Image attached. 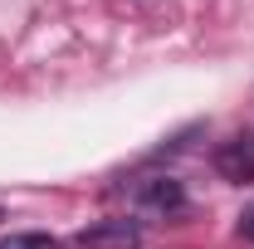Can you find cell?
Masks as SVG:
<instances>
[{"label":"cell","instance_id":"6da1fadb","mask_svg":"<svg viewBox=\"0 0 254 249\" xmlns=\"http://www.w3.org/2000/svg\"><path fill=\"white\" fill-rule=\"evenodd\" d=\"M215 171L235 186H250L254 181V137H230L215 147Z\"/></svg>","mask_w":254,"mask_h":249},{"label":"cell","instance_id":"7a4b0ae2","mask_svg":"<svg viewBox=\"0 0 254 249\" xmlns=\"http://www.w3.org/2000/svg\"><path fill=\"white\" fill-rule=\"evenodd\" d=\"M78 245L83 249H142V230L132 220H103V225L78 235Z\"/></svg>","mask_w":254,"mask_h":249},{"label":"cell","instance_id":"3957f363","mask_svg":"<svg viewBox=\"0 0 254 249\" xmlns=\"http://www.w3.org/2000/svg\"><path fill=\"white\" fill-rule=\"evenodd\" d=\"M137 205H142V210H161V215H171V210L186 205V190H181V181H171V176H152V181L137 186Z\"/></svg>","mask_w":254,"mask_h":249},{"label":"cell","instance_id":"277c9868","mask_svg":"<svg viewBox=\"0 0 254 249\" xmlns=\"http://www.w3.org/2000/svg\"><path fill=\"white\" fill-rule=\"evenodd\" d=\"M0 249H59L54 235H39V230H25V235H5Z\"/></svg>","mask_w":254,"mask_h":249},{"label":"cell","instance_id":"5b68a950","mask_svg":"<svg viewBox=\"0 0 254 249\" xmlns=\"http://www.w3.org/2000/svg\"><path fill=\"white\" fill-rule=\"evenodd\" d=\"M240 230H245V235H250V240H254V210H250V215H245V220H240Z\"/></svg>","mask_w":254,"mask_h":249}]
</instances>
